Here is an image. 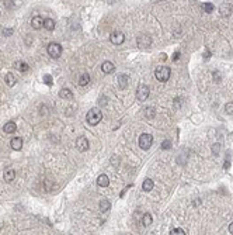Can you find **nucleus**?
I'll return each instance as SVG.
<instances>
[{
    "mask_svg": "<svg viewBox=\"0 0 233 235\" xmlns=\"http://www.w3.org/2000/svg\"><path fill=\"white\" fill-rule=\"evenodd\" d=\"M86 120L90 125H97L98 122L103 120V113H101V110L98 107H93L87 111Z\"/></svg>",
    "mask_w": 233,
    "mask_h": 235,
    "instance_id": "nucleus-1",
    "label": "nucleus"
},
{
    "mask_svg": "<svg viewBox=\"0 0 233 235\" xmlns=\"http://www.w3.org/2000/svg\"><path fill=\"white\" fill-rule=\"evenodd\" d=\"M170 75H171V71L167 66H157L156 71H154V76H156V79L159 82H167L170 79Z\"/></svg>",
    "mask_w": 233,
    "mask_h": 235,
    "instance_id": "nucleus-2",
    "label": "nucleus"
},
{
    "mask_svg": "<svg viewBox=\"0 0 233 235\" xmlns=\"http://www.w3.org/2000/svg\"><path fill=\"white\" fill-rule=\"evenodd\" d=\"M139 148L140 149H145L148 151L149 148L152 147V144H153V137L150 135V134H142V135L139 137Z\"/></svg>",
    "mask_w": 233,
    "mask_h": 235,
    "instance_id": "nucleus-3",
    "label": "nucleus"
},
{
    "mask_svg": "<svg viewBox=\"0 0 233 235\" xmlns=\"http://www.w3.org/2000/svg\"><path fill=\"white\" fill-rule=\"evenodd\" d=\"M136 42H138V47H139V48L146 49L152 45V37L148 34H140V35H138Z\"/></svg>",
    "mask_w": 233,
    "mask_h": 235,
    "instance_id": "nucleus-4",
    "label": "nucleus"
},
{
    "mask_svg": "<svg viewBox=\"0 0 233 235\" xmlns=\"http://www.w3.org/2000/svg\"><path fill=\"white\" fill-rule=\"evenodd\" d=\"M46 51H48V54H49V57H52L56 59V58H59L62 54V47L56 42H51L49 45L46 47Z\"/></svg>",
    "mask_w": 233,
    "mask_h": 235,
    "instance_id": "nucleus-5",
    "label": "nucleus"
},
{
    "mask_svg": "<svg viewBox=\"0 0 233 235\" xmlns=\"http://www.w3.org/2000/svg\"><path fill=\"white\" fill-rule=\"evenodd\" d=\"M149 93H150V90H149V88L146 85H139L136 89V97L139 102H145L146 99L149 97Z\"/></svg>",
    "mask_w": 233,
    "mask_h": 235,
    "instance_id": "nucleus-6",
    "label": "nucleus"
},
{
    "mask_svg": "<svg viewBox=\"0 0 233 235\" xmlns=\"http://www.w3.org/2000/svg\"><path fill=\"white\" fill-rule=\"evenodd\" d=\"M109 41H111L114 45H121V44L125 41V35L122 31H114L109 35Z\"/></svg>",
    "mask_w": 233,
    "mask_h": 235,
    "instance_id": "nucleus-7",
    "label": "nucleus"
},
{
    "mask_svg": "<svg viewBox=\"0 0 233 235\" xmlns=\"http://www.w3.org/2000/svg\"><path fill=\"white\" fill-rule=\"evenodd\" d=\"M76 148H77L79 151H81V152H84V151L89 149V141H87V138H84V137H79V138L76 139Z\"/></svg>",
    "mask_w": 233,
    "mask_h": 235,
    "instance_id": "nucleus-8",
    "label": "nucleus"
},
{
    "mask_svg": "<svg viewBox=\"0 0 233 235\" xmlns=\"http://www.w3.org/2000/svg\"><path fill=\"white\" fill-rule=\"evenodd\" d=\"M31 26L35 30L42 28V27H44V18H42L41 16H34V17L31 18Z\"/></svg>",
    "mask_w": 233,
    "mask_h": 235,
    "instance_id": "nucleus-9",
    "label": "nucleus"
},
{
    "mask_svg": "<svg viewBox=\"0 0 233 235\" xmlns=\"http://www.w3.org/2000/svg\"><path fill=\"white\" fill-rule=\"evenodd\" d=\"M117 82H118V86H119L121 89L128 88V83H129V78H128V75H124V73L118 75Z\"/></svg>",
    "mask_w": 233,
    "mask_h": 235,
    "instance_id": "nucleus-10",
    "label": "nucleus"
},
{
    "mask_svg": "<svg viewBox=\"0 0 233 235\" xmlns=\"http://www.w3.org/2000/svg\"><path fill=\"white\" fill-rule=\"evenodd\" d=\"M10 147H11V149H14V151H20V149L22 148V139L20 138V137L11 138V141H10Z\"/></svg>",
    "mask_w": 233,
    "mask_h": 235,
    "instance_id": "nucleus-11",
    "label": "nucleus"
},
{
    "mask_svg": "<svg viewBox=\"0 0 233 235\" xmlns=\"http://www.w3.org/2000/svg\"><path fill=\"white\" fill-rule=\"evenodd\" d=\"M101 71H103L104 73H112V72L115 71V65L112 62H109V61H105V62H103V65H101Z\"/></svg>",
    "mask_w": 233,
    "mask_h": 235,
    "instance_id": "nucleus-12",
    "label": "nucleus"
},
{
    "mask_svg": "<svg viewBox=\"0 0 233 235\" xmlns=\"http://www.w3.org/2000/svg\"><path fill=\"white\" fill-rule=\"evenodd\" d=\"M59 97H61V99H65V100H69V99H72V97H73V93H72L70 89L63 88V89L59 90Z\"/></svg>",
    "mask_w": 233,
    "mask_h": 235,
    "instance_id": "nucleus-13",
    "label": "nucleus"
},
{
    "mask_svg": "<svg viewBox=\"0 0 233 235\" xmlns=\"http://www.w3.org/2000/svg\"><path fill=\"white\" fill-rule=\"evenodd\" d=\"M3 179H4L7 183H11V182L16 179V172H14L13 169H8V170H6L4 173H3Z\"/></svg>",
    "mask_w": 233,
    "mask_h": 235,
    "instance_id": "nucleus-14",
    "label": "nucleus"
},
{
    "mask_svg": "<svg viewBox=\"0 0 233 235\" xmlns=\"http://www.w3.org/2000/svg\"><path fill=\"white\" fill-rule=\"evenodd\" d=\"M16 130H17V125H16V122H13V121L6 122L4 127H3V131H4L6 134H13Z\"/></svg>",
    "mask_w": 233,
    "mask_h": 235,
    "instance_id": "nucleus-15",
    "label": "nucleus"
},
{
    "mask_svg": "<svg viewBox=\"0 0 233 235\" xmlns=\"http://www.w3.org/2000/svg\"><path fill=\"white\" fill-rule=\"evenodd\" d=\"M97 184H98V186H101V187H107L109 184L108 176H107V175H100L97 178Z\"/></svg>",
    "mask_w": 233,
    "mask_h": 235,
    "instance_id": "nucleus-16",
    "label": "nucleus"
},
{
    "mask_svg": "<svg viewBox=\"0 0 233 235\" xmlns=\"http://www.w3.org/2000/svg\"><path fill=\"white\" fill-rule=\"evenodd\" d=\"M14 66H16V69H17V71L22 72V73H24V72H27L28 69H30V66H28L25 62H22V61H17V62L14 63Z\"/></svg>",
    "mask_w": 233,
    "mask_h": 235,
    "instance_id": "nucleus-17",
    "label": "nucleus"
},
{
    "mask_svg": "<svg viewBox=\"0 0 233 235\" xmlns=\"http://www.w3.org/2000/svg\"><path fill=\"white\" fill-rule=\"evenodd\" d=\"M4 82H6V85H7L8 88H13V86L16 85V76H14L13 73H7V75H6V78H4Z\"/></svg>",
    "mask_w": 233,
    "mask_h": 235,
    "instance_id": "nucleus-18",
    "label": "nucleus"
},
{
    "mask_svg": "<svg viewBox=\"0 0 233 235\" xmlns=\"http://www.w3.org/2000/svg\"><path fill=\"white\" fill-rule=\"evenodd\" d=\"M230 12H232V7H230L227 3H223V4L221 6V14L223 16V17H227V16H230Z\"/></svg>",
    "mask_w": 233,
    "mask_h": 235,
    "instance_id": "nucleus-19",
    "label": "nucleus"
},
{
    "mask_svg": "<svg viewBox=\"0 0 233 235\" xmlns=\"http://www.w3.org/2000/svg\"><path fill=\"white\" fill-rule=\"evenodd\" d=\"M143 114H145V117L148 120H152V118H154V116H156V111H154L153 107H146L145 111H143Z\"/></svg>",
    "mask_w": 233,
    "mask_h": 235,
    "instance_id": "nucleus-20",
    "label": "nucleus"
},
{
    "mask_svg": "<svg viewBox=\"0 0 233 235\" xmlns=\"http://www.w3.org/2000/svg\"><path fill=\"white\" fill-rule=\"evenodd\" d=\"M89 82H90L89 73L80 75V78H79V85H80V86H87V85H89Z\"/></svg>",
    "mask_w": 233,
    "mask_h": 235,
    "instance_id": "nucleus-21",
    "label": "nucleus"
},
{
    "mask_svg": "<svg viewBox=\"0 0 233 235\" xmlns=\"http://www.w3.org/2000/svg\"><path fill=\"white\" fill-rule=\"evenodd\" d=\"M109 208H111V203H109L108 200H101L100 201V211L101 212L108 211Z\"/></svg>",
    "mask_w": 233,
    "mask_h": 235,
    "instance_id": "nucleus-22",
    "label": "nucleus"
},
{
    "mask_svg": "<svg viewBox=\"0 0 233 235\" xmlns=\"http://www.w3.org/2000/svg\"><path fill=\"white\" fill-rule=\"evenodd\" d=\"M44 27L48 30V31H52V30L55 28V21H53L52 18H45V20H44Z\"/></svg>",
    "mask_w": 233,
    "mask_h": 235,
    "instance_id": "nucleus-23",
    "label": "nucleus"
},
{
    "mask_svg": "<svg viewBox=\"0 0 233 235\" xmlns=\"http://www.w3.org/2000/svg\"><path fill=\"white\" fill-rule=\"evenodd\" d=\"M153 186H154V183H153L152 179H146V180L143 182V184H142V187H143L145 192H150V190L153 189Z\"/></svg>",
    "mask_w": 233,
    "mask_h": 235,
    "instance_id": "nucleus-24",
    "label": "nucleus"
},
{
    "mask_svg": "<svg viewBox=\"0 0 233 235\" xmlns=\"http://www.w3.org/2000/svg\"><path fill=\"white\" fill-rule=\"evenodd\" d=\"M152 221H153V218H152V215L149 214V212L143 214V217H142V224H143V227H149V225L152 224Z\"/></svg>",
    "mask_w": 233,
    "mask_h": 235,
    "instance_id": "nucleus-25",
    "label": "nucleus"
},
{
    "mask_svg": "<svg viewBox=\"0 0 233 235\" xmlns=\"http://www.w3.org/2000/svg\"><path fill=\"white\" fill-rule=\"evenodd\" d=\"M202 9H204V12H206V13H212L213 10H215V6H213L212 3H204L202 4Z\"/></svg>",
    "mask_w": 233,
    "mask_h": 235,
    "instance_id": "nucleus-26",
    "label": "nucleus"
},
{
    "mask_svg": "<svg viewBox=\"0 0 233 235\" xmlns=\"http://www.w3.org/2000/svg\"><path fill=\"white\" fill-rule=\"evenodd\" d=\"M225 111H226L227 114H230V116H232V114H233V102L226 103V106H225Z\"/></svg>",
    "mask_w": 233,
    "mask_h": 235,
    "instance_id": "nucleus-27",
    "label": "nucleus"
},
{
    "mask_svg": "<svg viewBox=\"0 0 233 235\" xmlns=\"http://www.w3.org/2000/svg\"><path fill=\"white\" fill-rule=\"evenodd\" d=\"M170 235H187V234H185L184 229H181V228H174L170 231Z\"/></svg>",
    "mask_w": 233,
    "mask_h": 235,
    "instance_id": "nucleus-28",
    "label": "nucleus"
},
{
    "mask_svg": "<svg viewBox=\"0 0 233 235\" xmlns=\"http://www.w3.org/2000/svg\"><path fill=\"white\" fill-rule=\"evenodd\" d=\"M171 148V141L170 139H164L162 142V149H170Z\"/></svg>",
    "mask_w": 233,
    "mask_h": 235,
    "instance_id": "nucleus-29",
    "label": "nucleus"
},
{
    "mask_svg": "<svg viewBox=\"0 0 233 235\" xmlns=\"http://www.w3.org/2000/svg\"><path fill=\"white\" fill-rule=\"evenodd\" d=\"M221 152V144H213L212 145V153L213 155H218Z\"/></svg>",
    "mask_w": 233,
    "mask_h": 235,
    "instance_id": "nucleus-30",
    "label": "nucleus"
},
{
    "mask_svg": "<svg viewBox=\"0 0 233 235\" xmlns=\"http://www.w3.org/2000/svg\"><path fill=\"white\" fill-rule=\"evenodd\" d=\"M42 79H44V83L45 85H52V76H51V75H44V78H42Z\"/></svg>",
    "mask_w": 233,
    "mask_h": 235,
    "instance_id": "nucleus-31",
    "label": "nucleus"
},
{
    "mask_svg": "<svg viewBox=\"0 0 233 235\" xmlns=\"http://www.w3.org/2000/svg\"><path fill=\"white\" fill-rule=\"evenodd\" d=\"M178 58H180V52H178V51L174 52V55H173V61H178Z\"/></svg>",
    "mask_w": 233,
    "mask_h": 235,
    "instance_id": "nucleus-32",
    "label": "nucleus"
},
{
    "mask_svg": "<svg viewBox=\"0 0 233 235\" xmlns=\"http://www.w3.org/2000/svg\"><path fill=\"white\" fill-rule=\"evenodd\" d=\"M3 34H4V35H11V34H13V30H3Z\"/></svg>",
    "mask_w": 233,
    "mask_h": 235,
    "instance_id": "nucleus-33",
    "label": "nucleus"
},
{
    "mask_svg": "<svg viewBox=\"0 0 233 235\" xmlns=\"http://www.w3.org/2000/svg\"><path fill=\"white\" fill-rule=\"evenodd\" d=\"M230 166V162H229V159H226V162H225V169H227V168H229Z\"/></svg>",
    "mask_w": 233,
    "mask_h": 235,
    "instance_id": "nucleus-34",
    "label": "nucleus"
},
{
    "mask_svg": "<svg viewBox=\"0 0 233 235\" xmlns=\"http://www.w3.org/2000/svg\"><path fill=\"white\" fill-rule=\"evenodd\" d=\"M229 232H230V234L233 235V222H232V224H230V225H229Z\"/></svg>",
    "mask_w": 233,
    "mask_h": 235,
    "instance_id": "nucleus-35",
    "label": "nucleus"
},
{
    "mask_svg": "<svg viewBox=\"0 0 233 235\" xmlns=\"http://www.w3.org/2000/svg\"><path fill=\"white\" fill-rule=\"evenodd\" d=\"M209 57H211V52H205V54H204V58H205V59H208Z\"/></svg>",
    "mask_w": 233,
    "mask_h": 235,
    "instance_id": "nucleus-36",
    "label": "nucleus"
}]
</instances>
